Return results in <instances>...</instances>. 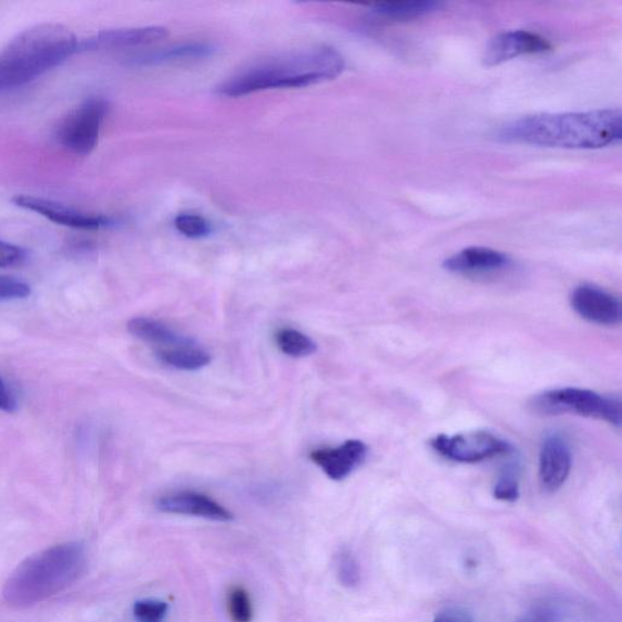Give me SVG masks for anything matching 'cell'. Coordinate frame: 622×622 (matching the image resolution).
I'll use <instances>...</instances> for the list:
<instances>
[{
	"label": "cell",
	"instance_id": "1",
	"mask_svg": "<svg viewBox=\"0 0 622 622\" xmlns=\"http://www.w3.org/2000/svg\"><path fill=\"white\" fill-rule=\"evenodd\" d=\"M621 136L620 109L526 116L509 122L496 132L497 140L509 144L571 150L614 145Z\"/></svg>",
	"mask_w": 622,
	"mask_h": 622
},
{
	"label": "cell",
	"instance_id": "2",
	"mask_svg": "<svg viewBox=\"0 0 622 622\" xmlns=\"http://www.w3.org/2000/svg\"><path fill=\"white\" fill-rule=\"evenodd\" d=\"M345 61L331 47L297 50L262 61L224 81L217 93L239 98L257 91L281 88H301L338 78Z\"/></svg>",
	"mask_w": 622,
	"mask_h": 622
},
{
	"label": "cell",
	"instance_id": "3",
	"mask_svg": "<svg viewBox=\"0 0 622 622\" xmlns=\"http://www.w3.org/2000/svg\"><path fill=\"white\" fill-rule=\"evenodd\" d=\"M80 49L73 29L61 24L29 27L0 53V91L24 87L65 63Z\"/></svg>",
	"mask_w": 622,
	"mask_h": 622
},
{
	"label": "cell",
	"instance_id": "4",
	"mask_svg": "<svg viewBox=\"0 0 622 622\" xmlns=\"http://www.w3.org/2000/svg\"><path fill=\"white\" fill-rule=\"evenodd\" d=\"M87 558L78 543L61 544L30 556L10 574L3 596L10 607L25 609L42 604L75 584Z\"/></svg>",
	"mask_w": 622,
	"mask_h": 622
},
{
	"label": "cell",
	"instance_id": "5",
	"mask_svg": "<svg viewBox=\"0 0 622 622\" xmlns=\"http://www.w3.org/2000/svg\"><path fill=\"white\" fill-rule=\"evenodd\" d=\"M530 407L537 415H577L596 418L618 428L621 426V402L618 397L601 395L594 391L571 389V386L547 391L534 396Z\"/></svg>",
	"mask_w": 622,
	"mask_h": 622
},
{
	"label": "cell",
	"instance_id": "6",
	"mask_svg": "<svg viewBox=\"0 0 622 622\" xmlns=\"http://www.w3.org/2000/svg\"><path fill=\"white\" fill-rule=\"evenodd\" d=\"M107 112L109 104L105 99L86 100L60 125L58 129L60 144L74 154L89 155L98 145Z\"/></svg>",
	"mask_w": 622,
	"mask_h": 622
},
{
	"label": "cell",
	"instance_id": "7",
	"mask_svg": "<svg viewBox=\"0 0 622 622\" xmlns=\"http://www.w3.org/2000/svg\"><path fill=\"white\" fill-rule=\"evenodd\" d=\"M431 446L446 460L458 464H479L512 452L511 444L485 431L436 435Z\"/></svg>",
	"mask_w": 622,
	"mask_h": 622
},
{
	"label": "cell",
	"instance_id": "8",
	"mask_svg": "<svg viewBox=\"0 0 622 622\" xmlns=\"http://www.w3.org/2000/svg\"><path fill=\"white\" fill-rule=\"evenodd\" d=\"M14 205L30 212H35L60 226L80 230H99L114 224L104 216H96L86 212L64 205L53 200L43 198L17 195L13 199Z\"/></svg>",
	"mask_w": 622,
	"mask_h": 622
},
{
	"label": "cell",
	"instance_id": "9",
	"mask_svg": "<svg viewBox=\"0 0 622 622\" xmlns=\"http://www.w3.org/2000/svg\"><path fill=\"white\" fill-rule=\"evenodd\" d=\"M553 46L546 38L529 30H508L488 42L483 54V64L493 67L523 55L543 54Z\"/></svg>",
	"mask_w": 622,
	"mask_h": 622
},
{
	"label": "cell",
	"instance_id": "10",
	"mask_svg": "<svg viewBox=\"0 0 622 622\" xmlns=\"http://www.w3.org/2000/svg\"><path fill=\"white\" fill-rule=\"evenodd\" d=\"M573 467V453L566 437L549 434L545 437L538 457V481L547 493L564 485Z\"/></svg>",
	"mask_w": 622,
	"mask_h": 622
},
{
	"label": "cell",
	"instance_id": "11",
	"mask_svg": "<svg viewBox=\"0 0 622 622\" xmlns=\"http://www.w3.org/2000/svg\"><path fill=\"white\" fill-rule=\"evenodd\" d=\"M571 307L584 320L600 326L621 321V303L615 295L594 284H581L570 295Z\"/></svg>",
	"mask_w": 622,
	"mask_h": 622
},
{
	"label": "cell",
	"instance_id": "12",
	"mask_svg": "<svg viewBox=\"0 0 622 622\" xmlns=\"http://www.w3.org/2000/svg\"><path fill=\"white\" fill-rule=\"evenodd\" d=\"M367 453L369 448L364 442L353 440L339 447L319 448L310 458L332 481L341 482L365 462Z\"/></svg>",
	"mask_w": 622,
	"mask_h": 622
},
{
	"label": "cell",
	"instance_id": "13",
	"mask_svg": "<svg viewBox=\"0 0 622 622\" xmlns=\"http://www.w3.org/2000/svg\"><path fill=\"white\" fill-rule=\"evenodd\" d=\"M167 36V28L161 26L111 29L80 43V48L104 50V52H120V50L157 43Z\"/></svg>",
	"mask_w": 622,
	"mask_h": 622
},
{
	"label": "cell",
	"instance_id": "14",
	"mask_svg": "<svg viewBox=\"0 0 622 622\" xmlns=\"http://www.w3.org/2000/svg\"><path fill=\"white\" fill-rule=\"evenodd\" d=\"M157 508L165 513L200 517L216 522H231L233 519L226 507L206 495L193 492L163 496L157 502Z\"/></svg>",
	"mask_w": 622,
	"mask_h": 622
},
{
	"label": "cell",
	"instance_id": "15",
	"mask_svg": "<svg viewBox=\"0 0 622 622\" xmlns=\"http://www.w3.org/2000/svg\"><path fill=\"white\" fill-rule=\"evenodd\" d=\"M511 258L504 252L486 247H469L444 261L445 270L454 274L475 275L504 270Z\"/></svg>",
	"mask_w": 622,
	"mask_h": 622
},
{
	"label": "cell",
	"instance_id": "16",
	"mask_svg": "<svg viewBox=\"0 0 622 622\" xmlns=\"http://www.w3.org/2000/svg\"><path fill=\"white\" fill-rule=\"evenodd\" d=\"M216 53V47L210 43L193 42L158 50V52L130 59L136 66H158L181 61H193L211 58Z\"/></svg>",
	"mask_w": 622,
	"mask_h": 622
},
{
	"label": "cell",
	"instance_id": "17",
	"mask_svg": "<svg viewBox=\"0 0 622 622\" xmlns=\"http://www.w3.org/2000/svg\"><path fill=\"white\" fill-rule=\"evenodd\" d=\"M127 329L136 339L154 345L156 351L173 348L188 340L173 331L167 325L149 318L131 319Z\"/></svg>",
	"mask_w": 622,
	"mask_h": 622
},
{
	"label": "cell",
	"instance_id": "18",
	"mask_svg": "<svg viewBox=\"0 0 622 622\" xmlns=\"http://www.w3.org/2000/svg\"><path fill=\"white\" fill-rule=\"evenodd\" d=\"M156 356L161 363L182 371L201 370L212 360L206 350L189 339L173 348L156 351Z\"/></svg>",
	"mask_w": 622,
	"mask_h": 622
},
{
	"label": "cell",
	"instance_id": "19",
	"mask_svg": "<svg viewBox=\"0 0 622 622\" xmlns=\"http://www.w3.org/2000/svg\"><path fill=\"white\" fill-rule=\"evenodd\" d=\"M443 7L444 4L441 2L421 0V2L377 4L372 8V12L386 18L410 20L430 15L437 12V10H441Z\"/></svg>",
	"mask_w": 622,
	"mask_h": 622
},
{
	"label": "cell",
	"instance_id": "20",
	"mask_svg": "<svg viewBox=\"0 0 622 622\" xmlns=\"http://www.w3.org/2000/svg\"><path fill=\"white\" fill-rule=\"evenodd\" d=\"M277 343L281 352L292 356V358H305L318 350L316 343L307 334L292 329L279 331Z\"/></svg>",
	"mask_w": 622,
	"mask_h": 622
},
{
	"label": "cell",
	"instance_id": "21",
	"mask_svg": "<svg viewBox=\"0 0 622 622\" xmlns=\"http://www.w3.org/2000/svg\"><path fill=\"white\" fill-rule=\"evenodd\" d=\"M177 230L189 239L207 238L212 232L211 223L199 214L181 213L175 220Z\"/></svg>",
	"mask_w": 622,
	"mask_h": 622
},
{
	"label": "cell",
	"instance_id": "22",
	"mask_svg": "<svg viewBox=\"0 0 622 622\" xmlns=\"http://www.w3.org/2000/svg\"><path fill=\"white\" fill-rule=\"evenodd\" d=\"M228 611L233 622H251L253 610L247 591L234 587L228 596Z\"/></svg>",
	"mask_w": 622,
	"mask_h": 622
},
{
	"label": "cell",
	"instance_id": "23",
	"mask_svg": "<svg viewBox=\"0 0 622 622\" xmlns=\"http://www.w3.org/2000/svg\"><path fill=\"white\" fill-rule=\"evenodd\" d=\"M168 613L166 601L157 599H142L132 607V615L138 622H163Z\"/></svg>",
	"mask_w": 622,
	"mask_h": 622
},
{
	"label": "cell",
	"instance_id": "24",
	"mask_svg": "<svg viewBox=\"0 0 622 622\" xmlns=\"http://www.w3.org/2000/svg\"><path fill=\"white\" fill-rule=\"evenodd\" d=\"M338 575L341 583L346 587H354L359 584V566L348 549L341 550L338 556Z\"/></svg>",
	"mask_w": 622,
	"mask_h": 622
},
{
	"label": "cell",
	"instance_id": "25",
	"mask_svg": "<svg viewBox=\"0 0 622 622\" xmlns=\"http://www.w3.org/2000/svg\"><path fill=\"white\" fill-rule=\"evenodd\" d=\"M494 496L499 502L515 503L519 497V482L513 468L505 469L494 487Z\"/></svg>",
	"mask_w": 622,
	"mask_h": 622
},
{
	"label": "cell",
	"instance_id": "26",
	"mask_svg": "<svg viewBox=\"0 0 622 622\" xmlns=\"http://www.w3.org/2000/svg\"><path fill=\"white\" fill-rule=\"evenodd\" d=\"M33 290L25 281L13 277H0V301H17L29 297Z\"/></svg>",
	"mask_w": 622,
	"mask_h": 622
},
{
	"label": "cell",
	"instance_id": "27",
	"mask_svg": "<svg viewBox=\"0 0 622 622\" xmlns=\"http://www.w3.org/2000/svg\"><path fill=\"white\" fill-rule=\"evenodd\" d=\"M27 258V252L16 244L0 241V268H12L23 264Z\"/></svg>",
	"mask_w": 622,
	"mask_h": 622
},
{
	"label": "cell",
	"instance_id": "28",
	"mask_svg": "<svg viewBox=\"0 0 622 622\" xmlns=\"http://www.w3.org/2000/svg\"><path fill=\"white\" fill-rule=\"evenodd\" d=\"M433 622H474V619L467 609L461 607H452L441 611Z\"/></svg>",
	"mask_w": 622,
	"mask_h": 622
},
{
	"label": "cell",
	"instance_id": "29",
	"mask_svg": "<svg viewBox=\"0 0 622 622\" xmlns=\"http://www.w3.org/2000/svg\"><path fill=\"white\" fill-rule=\"evenodd\" d=\"M0 410L9 414L16 410L14 397L10 394L2 379H0Z\"/></svg>",
	"mask_w": 622,
	"mask_h": 622
},
{
	"label": "cell",
	"instance_id": "30",
	"mask_svg": "<svg viewBox=\"0 0 622 622\" xmlns=\"http://www.w3.org/2000/svg\"><path fill=\"white\" fill-rule=\"evenodd\" d=\"M554 620L555 615L553 610L537 609L517 622H554Z\"/></svg>",
	"mask_w": 622,
	"mask_h": 622
}]
</instances>
